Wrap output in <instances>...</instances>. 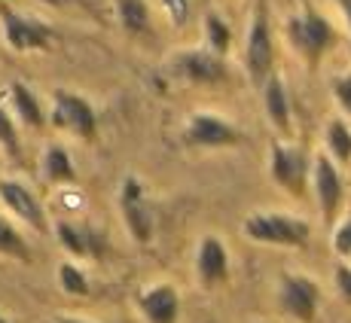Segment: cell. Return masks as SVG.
<instances>
[{"instance_id":"cell-5","label":"cell","mask_w":351,"mask_h":323,"mask_svg":"<svg viewBox=\"0 0 351 323\" xmlns=\"http://www.w3.org/2000/svg\"><path fill=\"white\" fill-rule=\"evenodd\" d=\"M272 31H269V12H266V3L256 6L254 12V22H251V31H247V49H245V62H247V70H251V79L260 83L272 73Z\"/></svg>"},{"instance_id":"cell-31","label":"cell","mask_w":351,"mask_h":323,"mask_svg":"<svg viewBox=\"0 0 351 323\" xmlns=\"http://www.w3.org/2000/svg\"><path fill=\"white\" fill-rule=\"evenodd\" d=\"M0 323H6V320H3V318H0Z\"/></svg>"},{"instance_id":"cell-8","label":"cell","mask_w":351,"mask_h":323,"mask_svg":"<svg viewBox=\"0 0 351 323\" xmlns=\"http://www.w3.org/2000/svg\"><path fill=\"white\" fill-rule=\"evenodd\" d=\"M318 302H321V287L312 278H302V274H287L281 281V308L290 318L312 323L318 314Z\"/></svg>"},{"instance_id":"cell-11","label":"cell","mask_w":351,"mask_h":323,"mask_svg":"<svg viewBox=\"0 0 351 323\" xmlns=\"http://www.w3.org/2000/svg\"><path fill=\"white\" fill-rule=\"evenodd\" d=\"M0 201H3L19 220H25L28 226L37 229V232L46 229L43 207H40L37 195H34L25 183H19V180H0Z\"/></svg>"},{"instance_id":"cell-21","label":"cell","mask_w":351,"mask_h":323,"mask_svg":"<svg viewBox=\"0 0 351 323\" xmlns=\"http://www.w3.org/2000/svg\"><path fill=\"white\" fill-rule=\"evenodd\" d=\"M205 37H208V52H214V55L223 58L229 52V40H232V34H229L226 22L220 16H205Z\"/></svg>"},{"instance_id":"cell-3","label":"cell","mask_w":351,"mask_h":323,"mask_svg":"<svg viewBox=\"0 0 351 323\" xmlns=\"http://www.w3.org/2000/svg\"><path fill=\"white\" fill-rule=\"evenodd\" d=\"M52 122L86 140L95 138V129H98L95 110L89 107V101L80 98L77 92H64V89H58L52 95Z\"/></svg>"},{"instance_id":"cell-28","label":"cell","mask_w":351,"mask_h":323,"mask_svg":"<svg viewBox=\"0 0 351 323\" xmlns=\"http://www.w3.org/2000/svg\"><path fill=\"white\" fill-rule=\"evenodd\" d=\"M336 98H339V104L346 107V113H351V73L342 79H336Z\"/></svg>"},{"instance_id":"cell-27","label":"cell","mask_w":351,"mask_h":323,"mask_svg":"<svg viewBox=\"0 0 351 323\" xmlns=\"http://www.w3.org/2000/svg\"><path fill=\"white\" fill-rule=\"evenodd\" d=\"M336 290L346 302H351V266L348 262H342L339 268H336Z\"/></svg>"},{"instance_id":"cell-29","label":"cell","mask_w":351,"mask_h":323,"mask_svg":"<svg viewBox=\"0 0 351 323\" xmlns=\"http://www.w3.org/2000/svg\"><path fill=\"white\" fill-rule=\"evenodd\" d=\"M336 3H339L342 16H346V22H348V31H351V0H336Z\"/></svg>"},{"instance_id":"cell-25","label":"cell","mask_w":351,"mask_h":323,"mask_svg":"<svg viewBox=\"0 0 351 323\" xmlns=\"http://www.w3.org/2000/svg\"><path fill=\"white\" fill-rule=\"evenodd\" d=\"M333 247H336V253H339V257L351 259V214L339 223V229H336V235H333Z\"/></svg>"},{"instance_id":"cell-16","label":"cell","mask_w":351,"mask_h":323,"mask_svg":"<svg viewBox=\"0 0 351 323\" xmlns=\"http://www.w3.org/2000/svg\"><path fill=\"white\" fill-rule=\"evenodd\" d=\"M10 98H12V107H16L19 119H22L25 125H31V129H40L43 125V110H40V101L37 95L28 89L25 83H12L10 86Z\"/></svg>"},{"instance_id":"cell-6","label":"cell","mask_w":351,"mask_h":323,"mask_svg":"<svg viewBox=\"0 0 351 323\" xmlns=\"http://www.w3.org/2000/svg\"><path fill=\"white\" fill-rule=\"evenodd\" d=\"M0 18H3V31H6V43L16 52H28V49H43L52 43V28L37 18L19 16L10 6H0Z\"/></svg>"},{"instance_id":"cell-12","label":"cell","mask_w":351,"mask_h":323,"mask_svg":"<svg viewBox=\"0 0 351 323\" xmlns=\"http://www.w3.org/2000/svg\"><path fill=\"white\" fill-rule=\"evenodd\" d=\"M195 272L205 287H214L229 274V257L226 247L217 235H205L199 241V253H195Z\"/></svg>"},{"instance_id":"cell-4","label":"cell","mask_w":351,"mask_h":323,"mask_svg":"<svg viewBox=\"0 0 351 323\" xmlns=\"http://www.w3.org/2000/svg\"><path fill=\"white\" fill-rule=\"evenodd\" d=\"M287 34H290V43L308 58V62H318L321 52L330 46L333 40V28L324 16H318L315 10H302L300 16H293L287 22Z\"/></svg>"},{"instance_id":"cell-13","label":"cell","mask_w":351,"mask_h":323,"mask_svg":"<svg viewBox=\"0 0 351 323\" xmlns=\"http://www.w3.org/2000/svg\"><path fill=\"white\" fill-rule=\"evenodd\" d=\"M138 305L144 311L147 323H174L180 311V299L178 290L171 284H156V287H147L144 293L138 296Z\"/></svg>"},{"instance_id":"cell-26","label":"cell","mask_w":351,"mask_h":323,"mask_svg":"<svg viewBox=\"0 0 351 323\" xmlns=\"http://www.w3.org/2000/svg\"><path fill=\"white\" fill-rule=\"evenodd\" d=\"M162 6L168 10V16H171L174 25L186 22V16H190V0H162Z\"/></svg>"},{"instance_id":"cell-1","label":"cell","mask_w":351,"mask_h":323,"mask_svg":"<svg viewBox=\"0 0 351 323\" xmlns=\"http://www.w3.org/2000/svg\"><path fill=\"white\" fill-rule=\"evenodd\" d=\"M245 235L256 244H275V247H302L312 235L306 220L281 211H256L245 220Z\"/></svg>"},{"instance_id":"cell-24","label":"cell","mask_w":351,"mask_h":323,"mask_svg":"<svg viewBox=\"0 0 351 323\" xmlns=\"http://www.w3.org/2000/svg\"><path fill=\"white\" fill-rule=\"evenodd\" d=\"M0 144L6 146V150L12 153V156H19V134H16V122L10 119V113L0 107Z\"/></svg>"},{"instance_id":"cell-23","label":"cell","mask_w":351,"mask_h":323,"mask_svg":"<svg viewBox=\"0 0 351 323\" xmlns=\"http://www.w3.org/2000/svg\"><path fill=\"white\" fill-rule=\"evenodd\" d=\"M0 253L6 257H16V259H28V247H25L22 235L16 232L3 217H0Z\"/></svg>"},{"instance_id":"cell-18","label":"cell","mask_w":351,"mask_h":323,"mask_svg":"<svg viewBox=\"0 0 351 323\" xmlns=\"http://www.w3.org/2000/svg\"><path fill=\"white\" fill-rule=\"evenodd\" d=\"M58 238H62V244L71 253H77V257H95V253H101V241L95 235L86 232V229L71 226V223H58Z\"/></svg>"},{"instance_id":"cell-14","label":"cell","mask_w":351,"mask_h":323,"mask_svg":"<svg viewBox=\"0 0 351 323\" xmlns=\"http://www.w3.org/2000/svg\"><path fill=\"white\" fill-rule=\"evenodd\" d=\"M178 70L184 73L186 79L193 83H220L226 77V67H223V58L214 55L208 49H190L178 58Z\"/></svg>"},{"instance_id":"cell-22","label":"cell","mask_w":351,"mask_h":323,"mask_svg":"<svg viewBox=\"0 0 351 323\" xmlns=\"http://www.w3.org/2000/svg\"><path fill=\"white\" fill-rule=\"evenodd\" d=\"M58 284H62V290L67 296H89V278L73 262H62L58 266Z\"/></svg>"},{"instance_id":"cell-19","label":"cell","mask_w":351,"mask_h":323,"mask_svg":"<svg viewBox=\"0 0 351 323\" xmlns=\"http://www.w3.org/2000/svg\"><path fill=\"white\" fill-rule=\"evenodd\" d=\"M117 12L128 34H144L150 25V10L144 0H117Z\"/></svg>"},{"instance_id":"cell-30","label":"cell","mask_w":351,"mask_h":323,"mask_svg":"<svg viewBox=\"0 0 351 323\" xmlns=\"http://www.w3.org/2000/svg\"><path fill=\"white\" fill-rule=\"evenodd\" d=\"M56 323H83V320H73V318H62V320H56Z\"/></svg>"},{"instance_id":"cell-9","label":"cell","mask_w":351,"mask_h":323,"mask_svg":"<svg viewBox=\"0 0 351 323\" xmlns=\"http://www.w3.org/2000/svg\"><path fill=\"white\" fill-rule=\"evenodd\" d=\"M306 177H308V162L302 150L285 144H272V180L281 190L302 195L306 192Z\"/></svg>"},{"instance_id":"cell-20","label":"cell","mask_w":351,"mask_h":323,"mask_svg":"<svg viewBox=\"0 0 351 323\" xmlns=\"http://www.w3.org/2000/svg\"><path fill=\"white\" fill-rule=\"evenodd\" d=\"M327 150L339 165H348L351 162V131L342 119H333L327 125Z\"/></svg>"},{"instance_id":"cell-7","label":"cell","mask_w":351,"mask_h":323,"mask_svg":"<svg viewBox=\"0 0 351 323\" xmlns=\"http://www.w3.org/2000/svg\"><path fill=\"white\" fill-rule=\"evenodd\" d=\"M186 146H235L241 144V134L217 113H193L190 125L184 131Z\"/></svg>"},{"instance_id":"cell-17","label":"cell","mask_w":351,"mask_h":323,"mask_svg":"<svg viewBox=\"0 0 351 323\" xmlns=\"http://www.w3.org/2000/svg\"><path fill=\"white\" fill-rule=\"evenodd\" d=\"M43 174L49 183H73L77 180V171H73V162L67 156L64 146L52 144L43 156Z\"/></svg>"},{"instance_id":"cell-2","label":"cell","mask_w":351,"mask_h":323,"mask_svg":"<svg viewBox=\"0 0 351 323\" xmlns=\"http://www.w3.org/2000/svg\"><path fill=\"white\" fill-rule=\"evenodd\" d=\"M119 207H123V220L128 226V235L141 244L153 238L156 232V217H153V207L147 201L144 183L138 177H125L123 180V190H119Z\"/></svg>"},{"instance_id":"cell-10","label":"cell","mask_w":351,"mask_h":323,"mask_svg":"<svg viewBox=\"0 0 351 323\" xmlns=\"http://www.w3.org/2000/svg\"><path fill=\"white\" fill-rule=\"evenodd\" d=\"M315 195H318V205H321V214H324V220L327 223H333V217H336V211H339V205H342V177H339V171H336V165H333V159L330 156H315Z\"/></svg>"},{"instance_id":"cell-15","label":"cell","mask_w":351,"mask_h":323,"mask_svg":"<svg viewBox=\"0 0 351 323\" xmlns=\"http://www.w3.org/2000/svg\"><path fill=\"white\" fill-rule=\"evenodd\" d=\"M263 101H266V113L272 119V125L278 131H287L290 129V101H287V92H285V83H281L278 73H269L263 79Z\"/></svg>"}]
</instances>
